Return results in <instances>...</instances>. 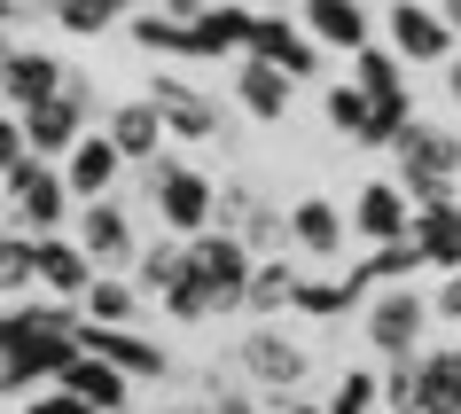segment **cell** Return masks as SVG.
I'll return each instance as SVG.
<instances>
[{
  "mask_svg": "<svg viewBox=\"0 0 461 414\" xmlns=\"http://www.w3.org/2000/svg\"><path fill=\"white\" fill-rule=\"evenodd\" d=\"M63 172H71V188H78V203H95V195H110L118 188V172H125V148L110 141V125H95L86 141L63 157Z\"/></svg>",
  "mask_w": 461,
  "mask_h": 414,
  "instance_id": "603a6c76",
  "label": "cell"
},
{
  "mask_svg": "<svg viewBox=\"0 0 461 414\" xmlns=\"http://www.w3.org/2000/svg\"><path fill=\"white\" fill-rule=\"evenodd\" d=\"M352 235H360L367 250L414 235V195H407L399 172H391V180H360V195H352Z\"/></svg>",
  "mask_w": 461,
  "mask_h": 414,
  "instance_id": "8fae6325",
  "label": "cell"
},
{
  "mask_svg": "<svg viewBox=\"0 0 461 414\" xmlns=\"http://www.w3.org/2000/svg\"><path fill=\"white\" fill-rule=\"evenodd\" d=\"M63 86H71V78H63V63H55L48 48H24V40H16L8 63H0V94H8V110H40V102H55Z\"/></svg>",
  "mask_w": 461,
  "mask_h": 414,
  "instance_id": "4fadbf2b",
  "label": "cell"
},
{
  "mask_svg": "<svg viewBox=\"0 0 461 414\" xmlns=\"http://www.w3.org/2000/svg\"><path fill=\"white\" fill-rule=\"evenodd\" d=\"M414 243H422L430 274H461V195H454V203H430V212H414Z\"/></svg>",
  "mask_w": 461,
  "mask_h": 414,
  "instance_id": "4316f807",
  "label": "cell"
},
{
  "mask_svg": "<svg viewBox=\"0 0 461 414\" xmlns=\"http://www.w3.org/2000/svg\"><path fill=\"white\" fill-rule=\"evenodd\" d=\"M290 94H297V78L282 71V63H267V55H235V102H243L258 125L290 118Z\"/></svg>",
  "mask_w": 461,
  "mask_h": 414,
  "instance_id": "2e32d148",
  "label": "cell"
},
{
  "mask_svg": "<svg viewBox=\"0 0 461 414\" xmlns=\"http://www.w3.org/2000/svg\"><path fill=\"white\" fill-rule=\"evenodd\" d=\"M195 40H203V63L250 55V40H258V8H243V0H212V8L195 16Z\"/></svg>",
  "mask_w": 461,
  "mask_h": 414,
  "instance_id": "cb8c5ba5",
  "label": "cell"
},
{
  "mask_svg": "<svg viewBox=\"0 0 461 414\" xmlns=\"http://www.w3.org/2000/svg\"><path fill=\"white\" fill-rule=\"evenodd\" d=\"M0 188H8V212L24 235H63L71 227V172L55 165V157H24L16 172H0Z\"/></svg>",
  "mask_w": 461,
  "mask_h": 414,
  "instance_id": "3957f363",
  "label": "cell"
},
{
  "mask_svg": "<svg viewBox=\"0 0 461 414\" xmlns=\"http://www.w3.org/2000/svg\"><path fill=\"white\" fill-rule=\"evenodd\" d=\"M48 16L71 32V40H102V32L133 24V16H141V0H48Z\"/></svg>",
  "mask_w": 461,
  "mask_h": 414,
  "instance_id": "83f0119b",
  "label": "cell"
},
{
  "mask_svg": "<svg viewBox=\"0 0 461 414\" xmlns=\"http://www.w3.org/2000/svg\"><path fill=\"white\" fill-rule=\"evenodd\" d=\"M384 407H391V414H414V352L384 367Z\"/></svg>",
  "mask_w": 461,
  "mask_h": 414,
  "instance_id": "8d00e7d4",
  "label": "cell"
},
{
  "mask_svg": "<svg viewBox=\"0 0 461 414\" xmlns=\"http://www.w3.org/2000/svg\"><path fill=\"white\" fill-rule=\"evenodd\" d=\"M149 203H157L165 235H180V243H195V235L219 227V180H203V172L180 165V157H157V165H149Z\"/></svg>",
  "mask_w": 461,
  "mask_h": 414,
  "instance_id": "7a4b0ae2",
  "label": "cell"
},
{
  "mask_svg": "<svg viewBox=\"0 0 461 414\" xmlns=\"http://www.w3.org/2000/svg\"><path fill=\"white\" fill-rule=\"evenodd\" d=\"M95 258H86V243H78L71 227H63V235H40V290L48 297H86L95 290Z\"/></svg>",
  "mask_w": 461,
  "mask_h": 414,
  "instance_id": "ffe728a7",
  "label": "cell"
},
{
  "mask_svg": "<svg viewBox=\"0 0 461 414\" xmlns=\"http://www.w3.org/2000/svg\"><path fill=\"white\" fill-rule=\"evenodd\" d=\"M63 383H71L86 407H102V414H125V399H133V375H125L118 360H102V352H78V360L63 367Z\"/></svg>",
  "mask_w": 461,
  "mask_h": 414,
  "instance_id": "484cf974",
  "label": "cell"
},
{
  "mask_svg": "<svg viewBox=\"0 0 461 414\" xmlns=\"http://www.w3.org/2000/svg\"><path fill=\"white\" fill-rule=\"evenodd\" d=\"M430 305H438V320H461V274H446V282H438Z\"/></svg>",
  "mask_w": 461,
  "mask_h": 414,
  "instance_id": "f35d334b",
  "label": "cell"
},
{
  "mask_svg": "<svg viewBox=\"0 0 461 414\" xmlns=\"http://www.w3.org/2000/svg\"><path fill=\"white\" fill-rule=\"evenodd\" d=\"M235 367H243V383L258 391V399H297V383H305V344H290V328H250L243 344H235Z\"/></svg>",
  "mask_w": 461,
  "mask_h": 414,
  "instance_id": "5b68a950",
  "label": "cell"
},
{
  "mask_svg": "<svg viewBox=\"0 0 461 414\" xmlns=\"http://www.w3.org/2000/svg\"><path fill=\"white\" fill-rule=\"evenodd\" d=\"M212 414H258V391L235 383V391H212Z\"/></svg>",
  "mask_w": 461,
  "mask_h": 414,
  "instance_id": "74e56055",
  "label": "cell"
},
{
  "mask_svg": "<svg viewBox=\"0 0 461 414\" xmlns=\"http://www.w3.org/2000/svg\"><path fill=\"white\" fill-rule=\"evenodd\" d=\"M250 55H267V63H282V71L305 86V78L321 71V40L305 24H290V8H258V40H250Z\"/></svg>",
  "mask_w": 461,
  "mask_h": 414,
  "instance_id": "5bb4252c",
  "label": "cell"
},
{
  "mask_svg": "<svg viewBox=\"0 0 461 414\" xmlns=\"http://www.w3.org/2000/svg\"><path fill=\"white\" fill-rule=\"evenodd\" d=\"M219 227H227V235H243L258 258L297 250V243H290V212H274L258 188H219Z\"/></svg>",
  "mask_w": 461,
  "mask_h": 414,
  "instance_id": "30bf717a",
  "label": "cell"
},
{
  "mask_svg": "<svg viewBox=\"0 0 461 414\" xmlns=\"http://www.w3.org/2000/svg\"><path fill=\"white\" fill-rule=\"evenodd\" d=\"M78 305H86V320L133 328V320H141V282H133V274H95V290L78 297Z\"/></svg>",
  "mask_w": 461,
  "mask_h": 414,
  "instance_id": "f546056e",
  "label": "cell"
},
{
  "mask_svg": "<svg viewBox=\"0 0 461 414\" xmlns=\"http://www.w3.org/2000/svg\"><path fill=\"white\" fill-rule=\"evenodd\" d=\"M133 48H149V55H172V63H203V40H195V16H172V8H157L149 0L141 16H133Z\"/></svg>",
  "mask_w": 461,
  "mask_h": 414,
  "instance_id": "d4e9b609",
  "label": "cell"
},
{
  "mask_svg": "<svg viewBox=\"0 0 461 414\" xmlns=\"http://www.w3.org/2000/svg\"><path fill=\"white\" fill-rule=\"evenodd\" d=\"M399 180H461V133L454 125H430V118H414V133L399 148Z\"/></svg>",
  "mask_w": 461,
  "mask_h": 414,
  "instance_id": "9a60e30c",
  "label": "cell"
},
{
  "mask_svg": "<svg viewBox=\"0 0 461 414\" xmlns=\"http://www.w3.org/2000/svg\"><path fill=\"white\" fill-rule=\"evenodd\" d=\"M384 40L407 55V63H454V55H461V32L446 24V8H438V0H391Z\"/></svg>",
  "mask_w": 461,
  "mask_h": 414,
  "instance_id": "52a82bcc",
  "label": "cell"
},
{
  "mask_svg": "<svg viewBox=\"0 0 461 414\" xmlns=\"http://www.w3.org/2000/svg\"><path fill=\"white\" fill-rule=\"evenodd\" d=\"M329 125H337L344 141L367 148V133H375V94H367V86H352V78H337V86H329Z\"/></svg>",
  "mask_w": 461,
  "mask_h": 414,
  "instance_id": "1f68e13d",
  "label": "cell"
},
{
  "mask_svg": "<svg viewBox=\"0 0 461 414\" xmlns=\"http://www.w3.org/2000/svg\"><path fill=\"white\" fill-rule=\"evenodd\" d=\"M290 243L305 250V258H344V243H352V212H337L329 195H297V203H290Z\"/></svg>",
  "mask_w": 461,
  "mask_h": 414,
  "instance_id": "ac0fdd59",
  "label": "cell"
},
{
  "mask_svg": "<svg viewBox=\"0 0 461 414\" xmlns=\"http://www.w3.org/2000/svg\"><path fill=\"white\" fill-rule=\"evenodd\" d=\"M71 235L86 243V258H95L102 274H133V266H141V250H149L141 235H133V220H125L118 195H95V203H78Z\"/></svg>",
  "mask_w": 461,
  "mask_h": 414,
  "instance_id": "8992f818",
  "label": "cell"
},
{
  "mask_svg": "<svg viewBox=\"0 0 461 414\" xmlns=\"http://www.w3.org/2000/svg\"><path fill=\"white\" fill-rule=\"evenodd\" d=\"M297 24L313 32L321 48H337V55H360L367 40H375V24H367L360 0H297Z\"/></svg>",
  "mask_w": 461,
  "mask_h": 414,
  "instance_id": "d6986e66",
  "label": "cell"
},
{
  "mask_svg": "<svg viewBox=\"0 0 461 414\" xmlns=\"http://www.w3.org/2000/svg\"><path fill=\"white\" fill-rule=\"evenodd\" d=\"M414 414H461V360H454V344H422V352H414Z\"/></svg>",
  "mask_w": 461,
  "mask_h": 414,
  "instance_id": "7402d4cb",
  "label": "cell"
},
{
  "mask_svg": "<svg viewBox=\"0 0 461 414\" xmlns=\"http://www.w3.org/2000/svg\"><path fill=\"white\" fill-rule=\"evenodd\" d=\"M86 352V337H63V328H40V313L32 305H8L0 313V383H8V399L24 407L32 391L63 383V367Z\"/></svg>",
  "mask_w": 461,
  "mask_h": 414,
  "instance_id": "6da1fadb",
  "label": "cell"
},
{
  "mask_svg": "<svg viewBox=\"0 0 461 414\" xmlns=\"http://www.w3.org/2000/svg\"><path fill=\"white\" fill-rule=\"evenodd\" d=\"M454 360H461V344H454Z\"/></svg>",
  "mask_w": 461,
  "mask_h": 414,
  "instance_id": "ee69618b",
  "label": "cell"
},
{
  "mask_svg": "<svg viewBox=\"0 0 461 414\" xmlns=\"http://www.w3.org/2000/svg\"><path fill=\"white\" fill-rule=\"evenodd\" d=\"M446 102H454V110H461V55H454V63H446Z\"/></svg>",
  "mask_w": 461,
  "mask_h": 414,
  "instance_id": "ab89813d",
  "label": "cell"
},
{
  "mask_svg": "<svg viewBox=\"0 0 461 414\" xmlns=\"http://www.w3.org/2000/svg\"><path fill=\"white\" fill-rule=\"evenodd\" d=\"M352 86H367L375 102H391V94H414V86H407V55L391 48V40H367V48L352 55Z\"/></svg>",
  "mask_w": 461,
  "mask_h": 414,
  "instance_id": "f1b7e54d",
  "label": "cell"
},
{
  "mask_svg": "<svg viewBox=\"0 0 461 414\" xmlns=\"http://www.w3.org/2000/svg\"><path fill=\"white\" fill-rule=\"evenodd\" d=\"M282 414H329V407H313V399H282Z\"/></svg>",
  "mask_w": 461,
  "mask_h": 414,
  "instance_id": "b9f144b4",
  "label": "cell"
},
{
  "mask_svg": "<svg viewBox=\"0 0 461 414\" xmlns=\"http://www.w3.org/2000/svg\"><path fill=\"white\" fill-rule=\"evenodd\" d=\"M157 8H172V16H203L212 0H157Z\"/></svg>",
  "mask_w": 461,
  "mask_h": 414,
  "instance_id": "60d3db41",
  "label": "cell"
},
{
  "mask_svg": "<svg viewBox=\"0 0 461 414\" xmlns=\"http://www.w3.org/2000/svg\"><path fill=\"white\" fill-rule=\"evenodd\" d=\"M24 118V133H32V157H71L86 133H95V102H86V86H63L55 102H40V110H16Z\"/></svg>",
  "mask_w": 461,
  "mask_h": 414,
  "instance_id": "9c48e42d",
  "label": "cell"
},
{
  "mask_svg": "<svg viewBox=\"0 0 461 414\" xmlns=\"http://www.w3.org/2000/svg\"><path fill=\"white\" fill-rule=\"evenodd\" d=\"M290 313H305V320H344V313H360V290H352L344 274H337V282H313V274H305Z\"/></svg>",
  "mask_w": 461,
  "mask_h": 414,
  "instance_id": "836d02e7",
  "label": "cell"
},
{
  "mask_svg": "<svg viewBox=\"0 0 461 414\" xmlns=\"http://www.w3.org/2000/svg\"><path fill=\"white\" fill-rule=\"evenodd\" d=\"M149 102L165 110L172 141H219V133H227V118H219V102L203 94V86H188V78H172V71H157V86H149Z\"/></svg>",
  "mask_w": 461,
  "mask_h": 414,
  "instance_id": "7c38bea8",
  "label": "cell"
},
{
  "mask_svg": "<svg viewBox=\"0 0 461 414\" xmlns=\"http://www.w3.org/2000/svg\"><path fill=\"white\" fill-rule=\"evenodd\" d=\"M384 407V375H367V367H344L337 391H329V414H375Z\"/></svg>",
  "mask_w": 461,
  "mask_h": 414,
  "instance_id": "e575fe53",
  "label": "cell"
},
{
  "mask_svg": "<svg viewBox=\"0 0 461 414\" xmlns=\"http://www.w3.org/2000/svg\"><path fill=\"white\" fill-rule=\"evenodd\" d=\"M125 414H133V407H125Z\"/></svg>",
  "mask_w": 461,
  "mask_h": 414,
  "instance_id": "f6af8a7d",
  "label": "cell"
},
{
  "mask_svg": "<svg viewBox=\"0 0 461 414\" xmlns=\"http://www.w3.org/2000/svg\"><path fill=\"white\" fill-rule=\"evenodd\" d=\"M195 266H203V282H212L219 313H243L250 305V274H258V250L243 243V235H227V227H212V235H195Z\"/></svg>",
  "mask_w": 461,
  "mask_h": 414,
  "instance_id": "ba28073f",
  "label": "cell"
},
{
  "mask_svg": "<svg viewBox=\"0 0 461 414\" xmlns=\"http://www.w3.org/2000/svg\"><path fill=\"white\" fill-rule=\"evenodd\" d=\"M297 282H305V274L290 266V250H282V258H258V274H250V305H243V313H290V305H297Z\"/></svg>",
  "mask_w": 461,
  "mask_h": 414,
  "instance_id": "4dcf8cb0",
  "label": "cell"
},
{
  "mask_svg": "<svg viewBox=\"0 0 461 414\" xmlns=\"http://www.w3.org/2000/svg\"><path fill=\"white\" fill-rule=\"evenodd\" d=\"M86 352H102V360H118L125 375H149V383H165V375H172L165 344H149L141 328H110V320H86Z\"/></svg>",
  "mask_w": 461,
  "mask_h": 414,
  "instance_id": "44dd1931",
  "label": "cell"
},
{
  "mask_svg": "<svg viewBox=\"0 0 461 414\" xmlns=\"http://www.w3.org/2000/svg\"><path fill=\"white\" fill-rule=\"evenodd\" d=\"M438 8H446V24H454V32H461V0H438Z\"/></svg>",
  "mask_w": 461,
  "mask_h": 414,
  "instance_id": "7bdbcfd3",
  "label": "cell"
},
{
  "mask_svg": "<svg viewBox=\"0 0 461 414\" xmlns=\"http://www.w3.org/2000/svg\"><path fill=\"white\" fill-rule=\"evenodd\" d=\"M110 141L125 148V165H157V157H165V141H172V125H165V110H157V102L149 94H133V102H118V110H110Z\"/></svg>",
  "mask_w": 461,
  "mask_h": 414,
  "instance_id": "e0dca14e",
  "label": "cell"
},
{
  "mask_svg": "<svg viewBox=\"0 0 461 414\" xmlns=\"http://www.w3.org/2000/svg\"><path fill=\"white\" fill-rule=\"evenodd\" d=\"M438 320V305L414 282H391V290H375L360 305V328H367V344L384 352V360H407V352H422V328Z\"/></svg>",
  "mask_w": 461,
  "mask_h": 414,
  "instance_id": "277c9868",
  "label": "cell"
},
{
  "mask_svg": "<svg viewBox=\"0 0 461 414\" xmlns=\"http://www.w3.org/2000/svg\"><path fill=\"white\" fill-rule=\"evenodd\" d=\"M24 414H102V407H86L71 383H48V391H32V399H24Z\"/></svg>",
  "mask_w": 461,
  "mask_h": 414,
  "instance_id": "d590c367",
  "label": "cell"
},
{
  "mask_svg": "<svg viewBox=\"0 0 461 414\" xmlns=\"http://www.w3.org/2000/svg\"><path fill=\"white\" fill-rule=\"evenodd\" d=\"M32 282H40V235H24V227H16V235L0 243V290H8V305H24Z\"/></svg>",
  "mask_w": 461,
  "mask_h": 414,
  "instance_id": "d6a6232c",
  "label": "cell"
}]
</instances>
